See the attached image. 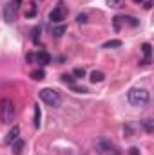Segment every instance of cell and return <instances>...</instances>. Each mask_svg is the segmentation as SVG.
I'll return each instance as SVG.
<instances>
[{
	"mask_svg": "<svg viewBox=\"0 0 154 155\" xmlns=\"http://www.w3.org/2000/svg\"><path fill=\"white\" fill-rule=\"evenodd\" d=\"M127 99H129V103H131L132 107H145V105L149 103L151 96H149V90H147V88L134 87V88H131V90H129Z\"/></svg>",
	"mask_w": 154,
	"mask_h": 155,
	"instance_id": "cell-1",
	"label": "cell"
},
{
	"mask_svg": "<svg viewBox=\"0 0 154 155\" xmlns=\"http://www.w3.org/2000/svg\"><path fill=\"white\" fill-rule=\"evenodd\" d=\"M16 116V107H15V103L11 101V99H7V97H2L0 99V121L4 123V124H9L13 119Z\"/></svg>",
	"mask_w": 154,
	"mask_h": 155,
	"instance_id": "cell-2",
	"label": "cell"
},
{
	"mask_svg": "<svg viewBox=\"0 0 154 155\" xmlns=\"http://www.w3.org/2000/svg\"><path fill=\"white\" fill-rule=\"evenodd\" d=\"M20 5H22V0H9V2L4 5V20H5L7 24H15V22H16Z\"/></svg>",
	"mask_w": 154,
	"mask_h": 155,
	"instance_id": "cell-3",
	"label": "cell"
},
{
	"mask_svg": "<svg viewBox=\"0 0 154 155\" xmlns=\"http://www.w3.org/2000/svg\"><path fill=\"white\" fill-rule=\"evenodd\" d=\"M38 96H40V99H42L45 105H49V107H58L60 101H62L60 92L54 90V88H42Z\"/></svg>",
	"mask_w": 154,
	"mask_h": 155,
	"instance_id": "cell-4",
	"label": "cell"
},
{
	"mask_svg": "<svg viewBox=\"0 0 154 155\" xmlns=\"http://www.w3.org/2000/svg\"><path fill=\"white\" fill-rule=\"evenodd\" d=\"M65 16H67V7H65L62 2L49 13V20H51L53 24H62V22L65 20Z\"/></svg>",
	"mask_w": 154,
	"mask_h": 155,
	"instance_id": "cell-5",
	"label": "cell"
},
{
	"mask_svg": "<svg viewBox=\"0 0 154 155\" xmlns=\"http://www.w3.org/2000/svg\"><path fill=\"white\" fill-rule=\"evenodd\" d=\"M114 150V144L109 141V139H98L96 141V152L102 155H107V153H113Z\"/></svg>",
	"mask_w": 154,
	"mask_h": 155,
	"instance_id": "cell-6",
	"label": "cell"
},
{
	"mask_svg": "<svg viewBox=\"0 0 154 155\" xmlns=\"http://www.w3.org/2000/svg\"><path fill=\"white\" fill-rule=\"evenodd\" d=\"M35 61L38 63L40 67H45V65L51 63V56H49L47 51H38V52L35 54Z\"/></svg>",
	"mask_w": 154,
	"mask_h": 155,
	"instance_id": "cell-7",
	"label": "cell"
},
{
	"mask_svg": "<svg viewBox=\"0 0 154 155\" xmlns=\"http://www.w3.org/2000/svg\"><path fill=\"white\" fill-rule=\"evenodd\" d=\"M24 146H26V143H24V139H16V141H13L11 143V150H13V155H22L24 152Z\"/></svg>",
	"mask_w": 154,
	"mask_h": 155,
	"instance_id": "cell-8",
	"label": "cell"
},
{
	"mask_svg": "<svg viewBox=\"0 0 154 155\" xmlns=\"http://www.w3.org/2000/svg\"><path fill=\"white\" fill-rule=\"evenodd\" d=\"M18 135H20V128H18V126H13V128L9 130V134L5 135V143H9V144H11L13 141H16V139H18Z\"/></svg>",
	"mask_w": 154,
	"mask_h": 155,
	"instance_id": "cell-9",
	"label": "cell"
},
{
	"mask_svg": "<svg viewBox=\"0 0 154 155\" xmlns=\"http://www.w3.org/2000/svg\"><path fill=\"white\" fill-rule=\"evenodd\" d=\"M65 31H67V27H65L64 24H53V27H51V33H53L54 36H62Z\"/></svg>",
	"mask_w": 154,
	"mask_h": 155,
	"instance_id": "cell-10",
	"label": "cell"
},
{
	"mask_svg": "<svg viewBox=\"0 0 154 155\" xmlns=\"http://www.w3.org/2000/svg\"><path fill=\"white\" fill-rule=\"evenodd\" d=\"M142 51L145 54V60L142 61V65H149V61H151V43H143L142 45Z\"/></svg>",
	"mask_w": 154,
	"mask_h": 155,
	"instance_id": "cell-11",
	"label": "cell"
},
{
	"mask_svg": "<svg viewBox=\"0 0 154 155\" xmlns=\"http://www.w3.org/2000/svg\"><path fill=\"white\" fill-rule=\"evenodd\" d=\"M93 83H102L103 79H105V74L102 72V71H93L91 72V78H89Z\"/></svg>",
	"mask_w": 154,
	"mask_h": 155,
	"instance_id": "cell-12",
	"label": "cell"
},
{
	"mask_svg": "<svg viewBox=\"0 0 154 155\" xmlns=\"http://www.w3.org/2000/svg\"><path fill=\"white\" fill-rule=\"evenodd\" d=\"M37 9H38V5H37V2H31V4H29V7L26 9V13H24V15H26L27 18H33V16L37 15Z\"/></svg>",
	"mask_w": 154,
	"mask_h": 155,
	"instance_id": "cell-13",
	"label": "cell"
},
{
	"mask_svg": "<svg viewBox=\"0 0 154 155\" xmlns=\"http://www.w3.org/2000/svg\"><path fill=\"white\" fill-rule=\"evenodd\" d=\"M142 124H143V130H145L147 134H152L154 132V121L152 119H143Z\"/></svg>",
	"mask_w": 154,
	"mask_h": 155,
	"instance_id": "cell-14",
	"label": "cell"
},
{
	"mask_svg": "<svg viewBox=\"0 0 154 155\" xmlns=\"http://www.w3.org/2000/svg\"><path fill=\"white\" fill-rule=\"evenodd\" d=\"M107 5H111L113 9H121L125 7V0H107Z\"/></svg>",
	"mask_w": 154,
	"mask_h": 155,
	"instance_id": "cell-15",
	"label": "cell"
},
{
	"mask_svg": "<svg viewBox=\"0 0 154 155\" xmlns=\"http://www.w3.org/2000/svg\"><path fill=\"white\" fill-rule=\"evenodd\" d=\"M114 47H121V40H109L103 43V49H114Z\"/></svg>",
	"mask_w": 154,
	"mask_h": 155,
	"instance_id": "cell-16",
	"label": "cell"
},
{
	"mask_svg": "<svg viewBox=\"0 0 154 155\" xmlns=\"http://www.w3.org/2000/svg\"><path fill=\"white\" fill-rule=\"evenodd\" d=\"M40 119H42V112H40V107L38 105H35V119H33V124L38 128L40 126Z\"/></svg>",
	"mask_w": 154,
	"mask_h": 155,
	"instance_id": "cell-17",
	"label": "cell"
},
{
	"mask_svg": "<svg viewBox=\"0 0 154 155\" xmlns=\"http://www.w3.org/2000/svg\"><path fill=\"white\" fill-rule=\"evenodd\" d=\"M31 78H33L35 81H42V79L45 78V72H44L42 69H38V71H35V72H31Z\"/></svg>",
	"mask_w": 154,
	"mask_h": 155,
	"instance_id": "cell-18",
	"label": "cell"
},
{
	"mask_svg": "<svg viewBox=\"0 0 154 155\" xmlns=\"http://www.w3.org/2000/svg\"><path fill=\"white\" fill-rule=\"evenodd\" d=\"M75 79H76V78H73L71 74H62V81H64V83H69V85H75Z\"/></svg>",
	"mask_w": 154,
	"mask_h": 155,
	"instance_id": "cell-19",
	"label": "cell"
},
{
	"mask_svg": "<svg viewBox=\"0 0 154 155\" xmlns=\"http://www.w3.org/2000/svg\"><path fill=\"white\" fill-rule=\"evenodd\" d=\"M87 18H89V16H87L85 13H80V15L76 16V22H78V24H87V22H89Z\"/></svg>",
	"mask_w": 154,
	"mask_h": 155,
	"instance_id": "cell-20",
	"label": "cell"
},
{
	"mask_svg": "<svg viewBox=\"0 0 154 155\" xmlns=\"http://www.w3.org/2000/svg\"><path fill=\"white\" fill-rule=\"evenodd\" d=\"M73 74H75V76H76V78H83V76H85V71L78 67V69H75V72H73Z\"/></svg>",
	"mask_w": 154,
	"mask_h": 155,
	"instance_id": "cell-21",
	"label": "cell"
},
{
	"mask_svg": "<svg viewBox=\"0 0 154 155\" xmlns=\"http://www.w3.org/2000/svg\"><path fill=\"white\" fill-rule=\"evenodd\" d=\"M129 155H142V153H140V148H136V146L129 148Z\"/></svg>",
	"mask_w": 154,
	"mask_h": 155,
	"instance_id": "cell-22",
	"label": "cell"
},
{
	"mask_svg": "<svg viewBox=\"0 0 154 155\" xmlns=\"http://www.w3.org/2000/svg\"><path fill=\"white\" fill-rule=\"evenodd\" d=\"M152 7V0H145V9H151Z\"/></svg>",
	"mask_w": 154,
	"mask_h": 155,
	"instance_id": "cell-23",
	"label": "cell"
},
{
	"mask_svg": "<svg viewBox=\"0 0 154 155\" xmlns=\"http://www.w3.org/2000/svg\"><path fill=\"white\" fill-rule=\"evenodd\" d=\"M134 2H138V4H140V2H145V0H134Z\"/></svg>",
	"mask_w": 154,
	"mask_h": 155,
	"instance_id": "cell-24",
	"label": "cell"
}]
</instances>
